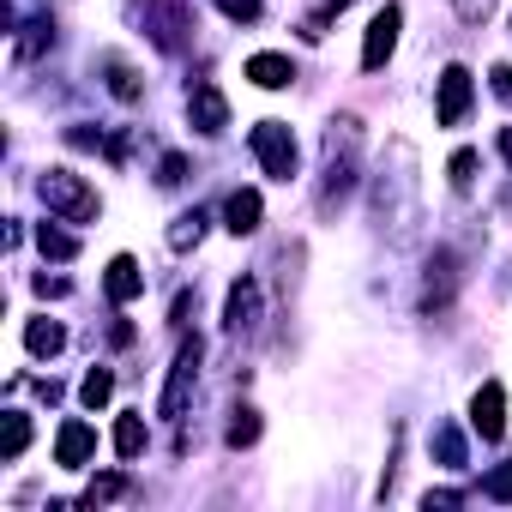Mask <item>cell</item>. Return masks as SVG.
Returning a JSON list of instances; mask_svg holds the SVG:
<instances>
[{
	"instance_id": "obj_8",
	"label": "cell",
	"mask_w": 512,
	"mask_h": 512,
	"mask_svg": "<svg viewBox=\"0 0 512 512\" xmlns=\"http://www.w3.org/2000/svg\"><path fill=\"white\" fill-rule=\"evenodd\" d=\"M470 115V73L464 67H446L440 73V103H434V121L440 127H458Z\"/></svg>"
},
{
	"instance_id": "obj_30",
	"label": "cell",
	"mask_w": 512,
	"mask_h": 512,
	"mask_svg": "<svg viewBox=\"0 0 512 512\" xmlns=\"http://www.w3.org/2000/svg\"><path fill=\"white\" fill-rule=\"evenodd\" d=\"M458 500H464L458 488H428V494H422V506H428V512H434V506H458Z\"/></svg>"
},
{
	"instance_id": "obj_15",
	"label": "cell",
	"mask_w": 512,
	"mask_h": 512,
	"mask_svg": "<svg viewBox=\"0 0 512 512\" xmlns=\"http://www.w3.org/2000/svg\"><path fill=\"white\" fill-rule=\"evenodd\" d=\"M103 85H109V91H115L121 103H139V91H145V85H139V73H133L127 61H115V55L103 61Z\"/></svg>"
},
{
	"instance_id": "obj_16",
	"label": "cell",
	"mask_w": 512,
	"mask_h": 512,
	"mask_svg": "<svg viewBox=\"0 0 512 512\" xmlns=\"http://www.w3.org/2000/svg\"><path fill=\"white\" fill-rule=\"evenodd\" d=\"M115 452H121V458H139V452H145V416H139V410H127V416L115 422Z\"/></svg>"
},
{
	"instance_id": "obj_25",
	"label": "cell",
	"mask_w": 512,
	"mask_h": 512,
	"mask_svg": "<svg viewBox=\"0 0 512 512\" xmlns=\"http://www.w3.org/2000/svg\"><path fill=\"white\" fill-rule=\"evenodd\" d=\"M127 494V476L121 470H109V476H97L91 488H85V506H103V500H121Z\"/></svg>"
},
{
	"instance_id": "obj_18",
	"label": "cell",
	"mask_w": 512,
	"mask_h": 512,
	"mask_svg": "<svg viewBox=\"0 0 512 512\" xmlns=\"http://www.w3.org/2000/svg\"><path fill=\"white\" fill-rule=\"evenodd\" d=\"M434 458H440L446 470H464V434H458L452 422H440V428H434Z\"/></svg>"
},
{
	"instance_id": "obj_9",
	"label": "cell",
	"mask_w": 512,
	"mask_h": 512,
	"mask_svg": "<svg viewBox=\"0 0 512 512\" xmlns=\"http://www.w3.org/2000/svg\"><path fill=\"white\" fill-rule=\"evenodd\" d=\"M253 320H260V284H253V278H235V284H229V302H223V326H229V332H247Z\"/></svg>"
},
{
	"instance_id": "obj_22",
	"label": "cell",
	"mask_w": 512,
	"mask_h": 512,
	"mask_svg": "<svg viewBox=\"0 0 512 512\" xmlns=\"http://www.w3.org/2000/svg\"><path fill=\"white\" fill-rule=\"evenodd\" d=\"M49 43H55V25H49V19H31V25H25V37H19V55H25V61H37Z\"/></svg>"
},
{
	"instance_id": "obj_20",
	"label": "cell",
	"mask_w": 512,
	"mask_h": 512,
	"mask_svg": "<svg viewBox=\"0 0 512 512\" xmlns=\"http://www.w3.org/2000/svg\"><path fill=\"white\" fill-rule=\"evenodd\" d=\"M37 247H43V260H73V253H79V241L67 229H55V223L37 229Z\"/></svg>"
},
{
	"instance_id": "obj_23",
	"label": "cell",
	"mask_w": 512,
	"mask_h": 512,
	"mask_svg": "<svg viewBox=\"0 0 512 512\" xmlns=\"http://www.w3.org/2000/svg\"><path fill=\"white\" fill-rule=\"evenodd\" d=\"M199 235H205V211H187V217H175V229H169V247H175V253H187Z\"/></svg>"
},
{
	"instance_id": "obj_31",
	"label": "cell",
	"mask_w": 512,
	"mask_h": 512,
	"mask_svg": "<svg viewBox=\"0 0 512 512\" xmlns=\"http://www.w3.org/2000/svg\"><path fill=\"white\" fill-rule=\"evenodd\" d=\"M488 79H494V97H500V103H512V67H506V61H500V67H494V73H488Z\"/></svg>"
},
{
	"instance_id": "obj_24",
	"label": "cell",
	"mask_w": 512,
	"mask_h": 512,
	"mask_svg": "<svg viewBox=\"0 0 512 512\" xmlns=\"http://www.w3.org/2000/svg\"><path fill=\"white\" fill-rule=\"evenodd\" d=\"M79 398H85L91 410H97V404H109V398H115V374H109V368H91V374H85V386H79Z\"/></svg>"
},
{
	"instance_id": "obj_2",
	"label": "cell",
	"mask_w": 512,
	"mask_h": 512,
	"mask_svg": "<svg viewBox=\"0 0 512 512\" xmlns=\"http://www.w3.org/2000/svg\"><path fill=\"white\" fill-rule=\"evenodd\" d=\"M139 19H145L151 43L169 49V55H181V49L193 43V31H199V25H193V7H181V0H145Z\"/></svg>"
},
{
	"instance_id": "obj_13",
	"label": "cell",
	"mask_w": 512,
	"mask_h": 512,
	"mask_svg": "<svg viewBox=\"0 0 512 512\" xmlns=\"http://www.w3.org/2000/svg\"><path fill=\"white\" fill-rule=\"evenodd\" d=\"M260 193H253V187H235L229 193V205H223V223L235 229V235H253V229H260Z\"/></svg>"
},
{
	"instance_id": "obj_5",
	"label": "cell",
	"mask_w": 512,
	"mask_h": 512,
	"mask_svg": "<svg viewBox=\"0 0 512 512\" xmlns=\"http://www.w3.org/2000/svg\"><path fill=\"white\" fill-rule=\"evenodd\" d=\"M398 31H404V13L392 7V0H386V7L374 13V25H368V43H362V67H368V73H380V67L392 61V49H398Z\"/></svg>"
},
{
	"instance_id": "obj_33",
	"label": "cell",
	"mask_w": 512,
	"mask_h": 512,
	"mask_svg": "<svg viewBox=\"0 0 512 512\" xmlns=\"http://www.w3.org/2000/svg\"><path fill=\"white\" fill-rule=\"evenodd\" d=\"M500 157H506V163H512V127H506V133H500Z\"/></svg>"
},
{
	"instance_id": "obj_4",
	"label": "cell",
	"mask_w": 512,
	"mask_h": 512,
	"mask_svg": "<svg viewBox=\"0 0 512 512\" xmlns=\"http://www.w3.org/2000/svg\"><path fill=\"white\" fill-rule=\"evenodd\" d=\"M247 145H253V157H260V169L272 181H290L296 175V133L284 121H260V127L247 133Z\"/></svg>"
},
{
	"instance_id": "obj_6",
	"label": "cell",
	"mask_w": 512,
	"mask_h": 512,
	"mask_svg": "<svg viewBox=\"0 0 512 512\" xmlns=\"http://www.w3.org/2000/svg\"><path fill=\"white\" fill-rule=\"evenodd\" d=\"M187 121H193L199 133H223V127H229V103H223V91H217L211 79H199V85L187 91Z\"/></svg>"
},
{
	"instance_id": "obj_11",
	"label": "cell",
	"mask_w": 512,
	"mask_h": 512,
	"mask_svg": "<svg viewBox=\"0 0 512 512\" xmlns=\"http://www.w3.org/2000/svg\"><path fill=\"white\" fill-rule=\"evenodd\" d=\"M452 290H458V260H452L446 247H440L434 260H428V314H446Z\"/></svg>"
},
{
	"instance_id": "obj_12",
	"label": "cell",
	"mask_w": 512,
	"mask_h": 512,
	"mask_svg": "<svg viewBox=\"0 0 512 512\" xmlns=\"http://www.w3.org/2000/svg\"><path fill=\"white\" fill-rule=\"evenodd\" d=\"M103 290H109V302H133V296L145 290V272H139V260H133V253H115V260H109V278H103Z\"/></svg>"
},
{
	"instance_id": "obj_10",
	"label": "cell",
	"mask_w": 512,
	"mask_h": 512,
	"mask_svg": "<svg viewBox=\"0 0 512 512\" xmlns=\"http://www.w3.org/2000/svg\"><path fill=\"white\" fill-rule=\"evenodd\" d=\"M91 452H97V434H91L85 422H61V434H55V464H61V470H85Z\"/></svg>"
},
{
	"instance_id": "obj_27",
	"label": "cell",
	"mask_w": 512,
	"mask_h": 512,
	"mask_svg": "<svg viewBox=\"0 0 512 512\" xmlns=\"http://www.w3.org/2000/svg\"><path fill=\"white\" fill-rule=\"evenodd\" d=\"M446 169H452V187L464 193V187L476 181V151H452V163H446Z\"/></svg>"
},
{
	"instance_id": "obj_28",
	"label": "cell",
	"mask_w": 512,
	"mask_h": 512,
	"mask_svg": "<svg viewBox=\"0 0 512 512\" xmlns=\"http://www.w3.org/2000/svg\"><path fill=\"white\" fill-rule=\"evenodd\" d=\"M157 181H163V187H181V181H187V157H181V151H169V157L157 163Z\"/></svg>"
},
{
	"instance_id": "obj_7",
	"label": "cell",
	"mask_w": 512,
	"mask_h": 512,
	"mask_svg": "<svg viewBox=\"0 0 512 512\" xmlns=\"http://www.w3.org/2000/svg\"><path fill=\"white\" fill-rule=\"evenodd\" d=\"M470 428H476L482 440H500V434H506V392H500V380L476 386V398H470Z\"/></svg>"
},
{
	"instance_id": "obj_32",
	"label": "cell",
	"mask_w": 512,
	"mask_h": 512,
	"mask_svg": "<svg viewBox=\"0 0 512 512\" xmlns=\"http://www.w3.org/2000/svg\"><path fill=\"white\" fill-rule=\"evenodd\" d=\"M37 296H67V278H37Z\"/></svg>"
},
{
	"instance_id": "obj_26",
	"label": "cell",
	"mask_w": 512,
	"mask_h": 512,
	"mask_svg": "<svg viewBox=\"0 0 512 512\" xmlns=\"http://www.w3.org/2000/svg\"><path fill=\"white\" fill-rule=\"evenodd\" d=\"M482 494H488V500H512V464H494V470L482 476Z\"/></svg>"
},
{
	"instance_id": "obj_3",
	"label": "cell",
	"mask_w": 512,
	"mask_h": 512,
	"mask_svg": "<svg viewBox=\"0 0 512 512\" xmlns=\"http://www.w3.org/2000/svg\"><path fill=\"white\" fill-rule=\"evenodd\" d=\"M199 362H205V344H199V338H181L175 368H169V386H163V398H157V416H169V422L187 416V398H193V386H199Z\"/></svg>"
},
{
	"instance_id": "obj_19",
	"label": "cell",
	"mask_w": 512,
	"mask_h": 512,
	"mask_svg": "<svg viewBox=\"0 0 512 512\" xmlns=\"http://www.w3.org/2000/svg\"><path fill=\"white\" fill-rule=\"evenodd\" d=\"M223 440H229L235 452H241V446H253V440H260V410H247V404H241V410L229 416V428H223Z\"/></svg>"
},
{
	"instance_id": "obj_21",
	"label": "cell",
	"mask_w": 512,
	"mask_h": 512,
	"mask_svg": "<svg viewBox=\"0 0 512 512\" xmlns=\"http://www.w3.org/2000/svg\"><path fill=\"white\" fill-rule=\"evenodd\" d=\"M25 446H31V416L13 410V416H7V440H0V458L13 464V458H25Z\"/></svg>"
},
{
	"instance_id": "obj_29",
	"label": "cell",
	"mask_w": 512,
	"mask_h": 512,
	"mask_svg": "<svg viewBox=\"0 0 512 512\" xmlns=\"http://www.w3.org/2000/svg\"><path fill=\"white\" fill-rule=\"evenodd\" d=\"M223 7V19H235V25H253L260 19V0H217Z\"/></svg>"
},
{
	"instance_id": "obj_17",
	"label": "cell",
	"mask_w": 512,
	"mask_h": 512,
	"mask_svg": "<svg viewBox=\"0 0 512 512\" xmlns=\"http://www.w3.org/2000/svg\"><path fill=\"white\" fill-rule=\"evenodd\" d=\"M25 344H31V356H55V350L67 344V332H61L55 320H31V326H25Z\"/></svg>"
},
{
	"instance_id": "obj_1",
	"label": "cell",
	"mask_w": 512,
	"mask_h": 512,
	"mask_svg": "<svg viewBox=\"0 0 512 512\" xmlns=\"http://www.w3.org/2000/svg\"><path fill=\"white\" fill-rule=\"evenodd\" d=\"M37 193H43V205H49L55 217H67V223H91V217H97V193H91L85 175H73V169H49V175L37 181Z\"/></svg>"
},
{
	"instance_id": "obj_14",
	"label": "cell",
	"mask_w": 512,
	"mask_h": 512,
	"mask_svg": "<svg viewBox=\"0 0 512 512\" xmlns=\"http://www.w3.org/2000/svg\"><path fill=\"white\" fill-rule=\"evenodd\" d=\"M247 79L260 85V91H284L296 79V67H290V55H253L247 61Z\"/></svg>"
}]
</instances>
